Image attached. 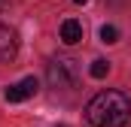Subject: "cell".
<instances>
[{
    "label": "cell",
    "instance_id": "1",
    "mask_svg": "<svg viewBox=\"0 0 131 127\" xmlns=\"http://www.w3.org/2000/svg\"><path fill=\"white\" fill-rule=\"evenodd\" d=\"M85 118L95 127H125L131 118V100L122 91H101L89 100Z\"/></svg>",
    "mask_w": 131,
    "mask_h": 127
},
{
    "label": "cell",
    "instance_id": "2",
    "mask_svg": "<svg viewBox=\"0 0 131 127\" xmlns=\"http://www.w3.org/2000/svg\"><path fill=\"white\" fill-rule=\"evenodd\" d=\"M46 79L52 88H73L76 79H79V70H76V61L73 58H55L46 70Z\"/></svg>",
    "mask_w": 131,
    "mask_h": 127
},
{
    "label": "cell",
    "instance_id": "3",
    "mask_svg": "<svg viewBox=\"0 0 131 127\" xmlns=\"http://www.w3.org/2000/svg\"><path fill=\"white\" fill-rule=\"evenodd\" d=\"M37 88H40V82H37L34 76H28V79H21V82H15V85L6 88V100H9V103H25L28 97L37 94Z\"/></svg>",
    "mask_w": 131,
    "mask_h": 127
},
{
    "label": "cell",
    "instance_id": "4",
    "mask_svg": "<svg viewBox=\"0 0 131 127\" xmlns=\"http://www.w3.org/2000/svg\"><path fill=\"white\" fill-rule=\"evenodd\" d=\"M15 55H18V36L12 27L0 24V64H9Z\"/></svg>",
    "mask_w": 131,
    "mask_h": 127
},
{
    "label": "cell",
    "instance_id": "5",
    "mask_svg": "<svg viewBox=\"0 0 131 127\" xmlns=\"http://www.w3.org/2000/svg\"><path fill=\"white\" fill-rule=\"evenodd\" d=\"M82 24L76 21V18H64L61 21V42L64 45H76V42H82Z\"/></svg>",
    "mask_w": 131,
    "mask_h": 127
},
{
    "label": "cell",
    "instance_id": "6",
    "mask_svg": "<svg viewBox=\"0 0 131 127\" xmlns=\"http://www.w3.org/2000/svg\"><path fill=\"white\" fill-rule=\"evenodd\" d=\"M89 73H92V79H104V76L110 73V61H104V58H98V61L92 64V70H89Z\"/></svg>",
    "mask_w": 131,
    "mask_h": 127
},
{
    "label": "cell",
    "instance_id": "7",
    "mask_svg": "<svg viewBox=\"0 0 131 127\" xmlns=\"http://www.w3.org/2000/svg\"><path fill=\"white\" fill-rule=\"evenodd\" d=\"M101 42H119V30L113 24H104L101 27Z\"/></svg>",
    "mask_w": 131,
    "mask_h": 127
},
{
    "label": "cell",
    "instance_id": "8",
    "mask_svg": "<svg viewBox=\"0 0 131 127\" xmlns=\"http://www.w3.org/2000/svg\"><path fill=\"white\" fill-rule=\"evenodd\" d=\"M73 3H89V0H73Z\"/></svg>",
    "mask_w": 131,
    "mask_h": 127
},
{
    "label": "cell",
    "instance_id": "9",
    "mask_svg": "<svg viewBox=\"0 0 131 127\" xmlns=\"http://www.w3.org/2000/svg\"><path fill=\"white\" fill-rule=\"evenodd\" d=\"M61 127H64V124H61Z\"/></svg>",
    "mask_w": 131,
    "mask_h": 127
}]
</instances>
